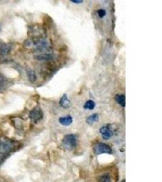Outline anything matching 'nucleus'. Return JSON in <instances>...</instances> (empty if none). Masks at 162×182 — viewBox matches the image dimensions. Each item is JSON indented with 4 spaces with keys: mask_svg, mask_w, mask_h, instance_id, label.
<instances>
[{
    "mask_svg": "<svg viewBox=\"0 0 162 182\" xmlns=\"http://www.w3.org/2000/svg\"><path fill=\"white\" fill-rule=\"evenodd\" d=\"M19 143L8 138H0V153L9 156V154L18 149Z\"/></svg>",
    "mask_w": 162,
    "mask_h": 182,
    "instance_id": "f257e3e1",
    "label": "nucleus"
},
{
    "mask_svg": "<svg viewBox=\"0 0 162 182\" xmlns=\"http://www.w3.org/2000/svg\"><path fill=\"white\" fill-rule=\"evenodd\" d=\"M62 144L65 149L72 150L77 146V137L73 134L66 135L63 140Z\"/></svg>",
    "mask_w": 162,
    "mask_h": 182,
    "instance_id": "f03ea898",
    "label": "nucleus"
},
{
    "mask_svg": "<svg viewBox=\"0 0 162 182\" xmlns=\"http://www.w3.org/2000/svg\"><path fill=\"white\" fill-rule=\"evenodd\" d=\"M93 150H94V152L97 155L104 154V153H106V154L112 153V150L111 148V147L108 145L104 143H96L94 146Z\"/></svg>",
    "mask_w": 162,
    "mask_h": 182,
    "instance_id": "7ed1b4c3",
    "label": "nucleus"
},
{
    "mask_svg": "<svg viewBox=\"0 0 162 182\" xmlns=\"http://www.w3.org/2000/svg\"><path fill=\"white\" fill-rule=\"evenodd\" d=\"M43 116V112L41 111V109L39 107H35L34 109H33L29 115V118L33 123H36L42 119Z\"/></svg>",
    "mask_w": 162,
    "mask_h": 182,
    "instance_id": "20e7f679",
    "label": "nucleus"
},
{
    "mask_svg": "<svg viewBox=\"0 0 162 182\" xmlns=\"http://www.w3.org/2000/svg\"><path fill=\"white\" fill-rule=\"evenodd\" d=\"M100 132L104 140H108L113 135V132L109 125L101 127L100 128Z\"/></svg>",
    "mask_w": 162,
    "mask_h": 182,
    "instance_id": "39448f33",
    "label": "nucleus"
},
{
    "mask_svg": "<svg viewBox=\"0 0 162 182\" xmlns=\"http://www.w3.org/2000/svg\"><path fill=\"white\" fill-rule=\"evenodd\" d=\"M54 55L51 54H42L35 55L34 59L38 61L51 60L54 59Z\"/></svg>",
    "mask_w": 162,
    "mask_h": 182,
    "instance_id": "423d86ee",
    "label": "nucleus"
},
{
    "mask_svg": "<svg viewBox=\"0 0 162 182\" xmlns=\"http://www.w3.org/2000/svg\"><path fill=\"white\" fill-rule=\"evenodd\" d=\"M60 105L65 109L69 108L70 106V101L67 98L66 94H63L60 100Z\"/></svg>",
    "mask_w": 162,
    "mask_h": 182,
    "instance_id": "0eeeda50",
    "label": "nucleus"
},
{
    "mask_svg": "<svg viewBox=\"0 0 162 182\" xmlns=\"http://www.w3.org/2000/svg\"><path fill=\"white\" fill-rule=\"evenodd\" d=\"M115 100L117 103L122 107H125L126 106V97L124 94H117L115 97Z\"/></svg>",
    "mask_w": 162,
    "mask_h": 182,
    "instance_id": "6e6552de",
    "label": "nucleus"
},
{
    "mask_svg": "<svg viewBox=\"0 0 162 182\" xmlns=\"http://www.w3.org/2000/svg\"><path fill=\"white\" fill-rule=\"evenodd\" d=\"M73 121V119L71 116H67L65 117H61L59 119V122L60 124L64 126L70 125Z\"/></svg>",
    "mask_w": 162,
    "mask_h": 182,
    "instance_id": "1a4fd4ad",
    "label": "nucleus"
},
{
    "mask_svg": "<svg viewBox=\"0 0 162 182\" xmlns=\"http://www.w3.org/2000/svg\"><path fill=\"white\" fill-rule=\"evenodd\" d=\"M11 50V46L6 44H3L0 48V52L2 55H7Z\"/></svg>",
    "mask_w": 162,
    "mask_h": 182,
    "instance_id": "9d476101",
    "label": "nucleus"
},
{
    "mask_svg": "<svg viewBox=\"0 0 162 182\" xmlns=\"http://www.w3.org/2000/svg\"><path fill=\"white\" fill-rule=\"evenodd\" d=\"M27 74L30 82L34 83L36 80V75L34 70L31 69H28L27 70Z\"/></svg>",
    "mask_w": 162,
    "mask_h": 182,
    "instance_id": "9b49d317",
    "label": "nucleus"
},
{
    "mask_svg": "<svg viewBox=\"0 0 162 182\" xmlns=\"http://www.w3.org/2000/svg\"><path fill=\"white\" fill-rule=\"evenodd\" d=\"M99 120V117L97 114H94L86 119V123L89 124H92L94 123L97 122Z\"/></svg>",
    "mask_w": 162,
    "mask_h": 182,
    "instance_id": "f8f14e48",
    "label": "nucleus"
},
{
    "mask_svg": "<svg viewBox=\"0 0 162 182\" xmlns=\"http://www.w3.org/2000/svg\"><path fill=\"white\" fill-rule=\"evenodd\" d=\"M96 107V103L94 101L92 100H88L85 105H84V108L85 109H88V110H93Z\"/></svg>",
    "mask_w": 162,
    "mask_h": 182,
    "instance_id": "ddd939ff",
    "label": "nucleus"
},
{
    "mask_svg": "<svg viewBox=\"0 0 162 182\" xmlns=\"http://www.w3.org/2000/svg\"><path fill=\"white\" fill-rule=\"evenodd\" d=\"M98 182H111V179L109 175L106 174L99 177Z\"/></svg>",
    "mask_w": 162,
    "mask_h": 182,
    "instance_id": "4468645a",
    "label": "nucleus"
},
{
    "mask_svg": "<svg viewBox=\"0 0 162 182\" xmlns=\"http://www.w3.org/2000/svg\"><path fill=\"white\" fill-rule=\"evenodd\" d=\"M98 15V17L101 18H103L106 14V10H104V9H100L97 11Z\"/></svg>",
    "mask_w": 162,
    "mask_h": 182,
    "instance_id": "2eb2a0df",
    "label": "nucleus"
},
{
    "mask_svg": "<svg viewBox=\"0 0 162 182\" xmlns=\"http://www.w3.org/2000/svg\"><path fill=\"white\" fill-rule=\"evenodd\" d=\"M8 157V155H6L5 154L0 153V166L4 162L6 158Z\"/></svg>",
    "mask_w": 162,
    "mask_h": 182,
    "instance_id": "dca6fc26",
    "label": "nucleus"
},
{
    "mask_svg": "<svg viewBox=\"0 0 162 182\" xmlns=\"http://www.w3.org/2000/svg\"><path fill=\"white\" fill-rule=\"evenodd\" d=\"M71 2H73V3H77V4H78V3H81L83 2V0H70Z\"/></svg>",
    "mask_w": 162,
    "mask_h": 182,
    "instance_id": "f3484780",
    "label": "nucleus"
},
{
    "mask_svg": "<svg viewBox=\"0 0 162 182\" xmlns=\"http://www.w3.org/2000/svg\"><path fill=\"white\" fill-rule=\"evenodd\" d=\"M121 182H125V179H124V180H123Z\"/></svg>",
    "mask_w": 162,
    "mask_h": 182,
    "instance_id": "a211bd4d",
    "label": "nucleus"
}]
</instances>
